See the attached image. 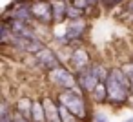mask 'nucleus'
Wrapping results in <instances>:
<instances>
[{
  "instance_id": "nucleus-1",
  "label": "nucleus",
  "mask_w": 133,
  "mask_h": 122,
  "mask_svg": "<svg viewBox=\"0 0 133 122\" xmlns=\"http://www.w3.org/2000/svg\"><path fill=\"white\" fill-rule=\"evenodd\" d=\"M106 86H108V104L109 106L120 107V106H126L129 102V98L133 95L131 80L122 67L109 69V75L106 78Z\"/></svg>"
},
{
  "instance_id": "nucleus-2",
  "label": "nucleus",
  "mask_w": 133,
  "mask_h": 122,
  "mask_svg": "<svg viewBox=\"0 0 133 122\" xmlns=\"http://www.w3.org/2000/svg\"><path fill=\"white\" fill-rule=\"evenodd\" d=\"M86 93H80L78 87L75 89H60L58 95H57V100L60 104H64L69 111H73L82 122H91V113H89V107H88V102H86Z\"/></svg>"
},
{
  "instance_id": "nucleus-3",
  "label": "nucleus",
  "mask_w": 133,
  "mask_h": 122,
  "mask_svg": "<svg viewBox=\"0 0 133 122\" xmlns=\"http://www.w3.org/2000/svg\"><path fill=\"white\" fill-rule=\"evenodd\" d=\"M48 80L58 91L60 89H75V87H78V84H77V73L71 71L69 67H66L64 64H60V66L53 67L51 71H48Z\"/></svg>"
},
{
  "instance_id": "nucleus-4",
  "label": "nucleus",
  "mask_w": 133,
  "mask_h": 122,
  "mask_svg": "<svg viewBox=\"0 0 133 122\" xmlns=\"http://www.w3.org/2000/svg\"><path fill=\"white\" fill-rule=\"evenodd\" d=\"M29 6H31V13H33L35 22H38L40 26L55 24L51 0H29Z\"/></svg>"
},
{
  "instance_id": "nucleus-5",
  "label": "nucleus",
  "mask_w": 133,
  "mask_h": 122,
  "mask_svg": "<svg viewBox=\"0 0 133 122\" xmlns=\"http://www.w3.org/2000/svg\"><path fill=\"white\" fill-rule=\"evenodd\" d=\"M86 29H88V24H86V20H84V18L69 20L68 29H66L64 37H62V38H58V42H60V44H64V46H68V44H71V42H78V40L84 37Z\"/></svg>"
},
{
  "instance_id": "nucleus-6",
  "label": "nucleus",
  "mask_w": 133,
  "mask_h": 122,
  "mask_svg": "<svg viewBox=\"0 0 133 122\" xmlns=\"http://www.w3.org/2000/svg\"><path fill=\"white\" fill-rule=\"evenodd\" d=\"M77 84H78V89L88 95V93H91L100 84V78L95 75L93 67L89 66V67H86V69H82V71L77 73Z\"/></svg>"
},
{
  "instance_id": "nucleus-7",
  "label": "nucleus",
  "mask_w": 133,
  "mask_h": 122,
  "mask_svg": "<svg viewBox=\"0 0 133 122\" xmlns=\"http://www.w3.org/2000/svg\"><path fill=\"white\" fill-rule=\"evenodd\" d=\"M6 18H13V20H20V22H28L31 24L35 18H33V13H31V6L29 2L28 4H22V2H17V4H11L4 15Z\"/></svg>"
},
{
  "instance_id": "nucleus-8",
  "label": "nucleus",
  "mask_w": 133,
  "mask_h": 122,
  "mask_svg": "<svg viewBox=\"0 0 133 122\" xmlns=\"http://www.w3.org/2000/svg\"><path fill=\"white\" fill-rule=\"evenodd\" d=\"M35 62H37V66H38L40 69H44L46 73L51 71L53 67H57V66L62 64V62L58 60V57L55 55V51H51V49L46 48V46H44L40 51L35 53Z\"/></svg>"
},
{
  "instance_id": "nucleus-9",
  "label": "nucleus",
  "mask_w": 133,
  "mask_h": 122,
  "mask_svg": "<svg viewBox=\"0 0 133 122\" xmlns=\"http://www.w3.org/2000/svg\"><path fill=\"white\" fill-rule=\"evenodd\" d=\"M69 62H71V67H73L75 73H78V71H82V69H86V67H89L93 64L91 62V55H89V51L84 46H77L71 51Z\"/></svg>"
},
{
  "instance_id": "nucleus-10",
  "label": "nucleus",
  "mask_w": 133,
  "mask_h": 122,
  "mask_svg": "<svg viewBox=\"0 0 133 122\" xmlns=\"http://www.w3.org/2000/svg\"><path fill=\"white\" fill-rule=\"evenodd\" d=\"M42 102H44V111H46V122H62L58 100L46 95V97H42Z\"/></svg>"
},
{
  "instance_id": "nucleus-11",
  "label": "nucleus",
  "mask_w": 133,
  "mask_h": 122,
  "mask_svg": "<svg viewBox=\"0 0 133 122\" xmlns=\"http://www.w3.org/2000/svg\"><path fill=\"white\" fill-rule=\"evenodd\" d=\"M51 8H53V18H55V24H60L68 18V8H69V2L66 0H51Z\"/></svg>"
},
{
  "instance_id": "nucleus-12",
  "label": "nucleus",
  "mask_w": 133,
  "mask_h": 122,
  "mask_svg": "<svg viewBox=\"0 0 133 122\" xmlns=\"http://www.w3.org/2000/svg\"><path fill=\"white\" fill-rule=\"evenodd\" d=\"M33 98H29V97H22V98H18L17 102H15V107H13V111H17V113H20V115H24L26 118H29L31 120V111H33Z\"/></svg>"
},
{
  "instance_id": "nucleus-13",
  "label": "nucleus",
  "mask_w": 133,
  "mask_h": 122,
  "mask_svg": "<svg viewBox=\"0 0 133 122\" xmlns=\"http://www.w3.org/2000/svg\"><path fill=\"white\" fill-rule=\"evenodd\" d=\"M89 97H91V102L97 104V106L108 104V86H106V82H100V84L89 93Z\"/></svg>"
},
{
  "instance_id": "nucleus-14",
  "label": "nucleus",
  "mask_w": 133,
  "mask_h": 122,
  "mask_svg": "<svg viewBox=\"0 0 133 122\" xmlns=\"http://www.w3.org/2000/svg\"><path fill=\"white\" fill-rule=\"evenodd\" d=\"M31 122H46V111H44V102H42V98H38V100L33 102Z\"/></svg>"
},
{
  "instance_id": "nucleus-15",
  "label": "nucleus",
  "mask_w": 133,
  "mask_h": 122,
  "mask_svg": "<svg viewBox=\"0 0 133 122\" xmlns=\"http://www.w3.org/2000/svg\"><path fill=\"white\" fill-rule=\"evenodd\" d=\"M58 107H60V118H62V122H82L73 111H69L64 104H60L58 102Z\"/></svg>"
},
{
  "instance_id": "nucleus-16",
  "label": "nucleus",
  "mask_w": 133,
  "mask_h": 122,
  "mask_svg": "<svg viewBox=\"0 0 133 122\" xmlns=\"http://www.w3.org/2000/svg\"><path fill=\"white\" fill-rule=\"evenodd\" d=\"M86 13L82 11V9H78L77 6H73L71 2H69V8H68V20H78V18H82Z\"/></svg>"
},
{
  "instance_id": "nucleus-17",
  "label": "nucleus",
  "mask_w": 133,
  "mask_h": 122,
  "mask_svg": "<svg viewBox=\"0 0 133 122\" xmlns=\"http://www.w3.org/2000/svg\"><path fill=\"white\" fill-rule=\"evenodd\" d=\"M0 122H13V111H9L8 104L2 106V115H0Z\"/></svg>"
},
{
  "instance_id": "nucleus-18",
  "label": "nucleus",
  "mask_w": 133,
  "mask_h": 122,
  "mask_svg": "<svg viewBox=\"0 0 133 122\" xmlns=\"http://www.w3.org/2000/svg\"><path fill=\"white\" fill-rule=\"evenodd\" d=\"M71 4H73V6H77L78 9H82L84 13H88V11H89V8L93 6V4H89V0H71Z\"/></svg>"
},
{
  "instance_id": "nucleus-19",
  "label": "nucleus",
  "mask_w": 133,
  "mask_h": 122,
  "mask_svg": "<svg viewBox=\"0 0 133 122\" xmlns=\"http://www.w3.org/2000/svg\"><path fill=\"white\" fill-rule=\"evenodd\" d=\"M122 69H124V71H126V75L129 77V80H131V89H133V60H129V62L122 64Z\"/></svg>"
},
{
  "instance_id": "nucleus-20",
  "label": "nucleus",
  "mask_w": 133,
  "mask_h": 122,
  "mask_svg": "<svg viewBox=\"0 0 133 122\" xmlns=\"http://www.w3.org/2000/svg\"><path fill=\"white\" fill-rule=\"evenodd\" d=\"M13 122H31L29 118H26L24 115H20V113H17V111H13Z\"/></svg>"
},
{
  "instance_id": "nucleus-21",
  "label": "nucleus",
  "mask_w": 133,
  "mask_h": 122,
  "mask_svg": "<svg viewBox=\"0 0 133 122\" xmlns=\"http://www.w3.org/2000/svg\"><path fill=\"white\" fill-rule=\"evenodd\" d=\"M95 122H108V117L106 115H93Z\"/></svg>"
},
{
  "instance_id": "nucleus-22",
  "label": "nucleus",
  "mask_w": 133,
  "mask_h": 122,
  "mask_svg": "<svg viewBox=\"0 0 133 122\" xmlns=\"http://www.w3.org/2000/svg\"><path fill=\"white\" fill-rule=\"evenodd\" d=\"M98 2H102V0H89V4H93V6H97Z\"/></svg>"
},
{
  "instance_id": "nucleus-23",
  "label": "nucleus",
  "mask_w": 133,
  "mask_h": 122,
  "mask_svg": "<svg viewBox=\"0 0 133 122\" xmlns=\"http://www.w3.org/2000/svg\"><path fill=\"white\" fill-rule=\"evenodd\" d=\"M126 122H133V117H131V118H128V120H126Z\"/></svg>"
}]
</instances>
